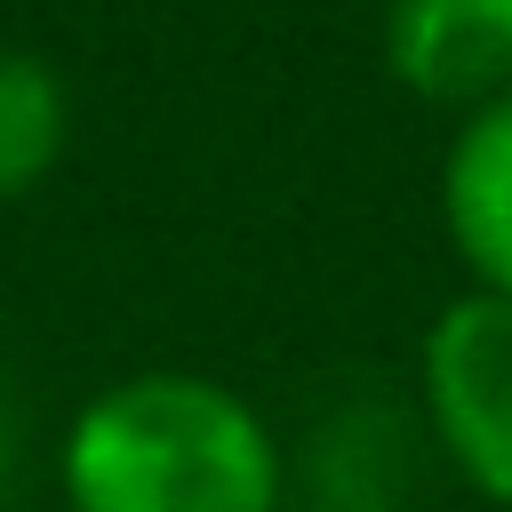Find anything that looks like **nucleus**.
I'll use <instances>...</instances> for the list:
<instances>
[{
  "label": "nucleus",
  "instance_id": "6",
  "mask_svg": "<svg viewBox=\"0 0 512 512\" xmlns=\"http://www.w3.org/2000/svg\"><path fill=\"white\" fill-rule=\"evenodd\" d=\"M72 152V80L40 48H0V200H32Z\"/></svg>",
  "mask_w": 512,
  "mask_h": 512
},
{
  "label": "nucleus",
  "instance_id": "1",
  "mask_svg": "<svg viewBox=\"0 0 512 512\" xmlns=\"http://www.w3.org/2000/svg\"><path fill=\"white\" fill-rule=\"evenodd\" d=\"M64 512H288V440L248 392L136 368L64 424Z\"/></svg>",
  "mask_w": 512,
  "mask_h": 512
},
{
  "label": "nucleus",
  "instance_id": "7",
  "mask_svg": "<svg viewBox=\"0 0 512 512\" xmlns=\"http://www.w3.org/2000/svg\"><path fill=\"white\" fill-rule=\"evenodd\" d=\"M8 464H16V408H8V384H0V480H8Z\"/></svg>",
  "mask_w": 512,
  "mask_h": 512
},
{
  "label": "nucleus",
  "instance_id": "2",
  "mask_svg": "<svg viewBox=\"0 0 512 512\" xmlns=\"http://www.w3.org/2000/svg\"><path fill=\"white\" fill-rule=\"evenodd\" d=\"M416 424L480 504L512 512V296L464 288L424 320Z\"/></svg>",
  "mask_w": 512,
  "mask_h": 512
},
{
  "label": "nucleus",
  "instance_id": "3",
  "mask_svg": "<svg viewBox=\"0 0 512 512\" xmlns=\"http://www.w3.org/2000/svg\"><path fill=\"white\" fill-rule=\"evenodd\" d=\"M384 72L424 112H480L512 96V0H384Z\"/></svg>",
  "mask_w": 512,
  "mask_h": 512
},
{
  "label": "nucleus",
  "instance_id": "5",
  "mask_svg": "<svg viewBox=\"0 0 512 512\" xmlns=\"http://www.w3.org/2000/svg\"><path fill=\"white\" fill-rule=\"evenodd\" d=\"M440 232L472 288L512 296V96L464 112L440 152Z\"/></svg>",
  "mask_w": 512,
  "mask_h": 512
},
{
  "label": "nucleus",
  "instance_id": "4",
  "mask_svg": "<svg viewBox=\"0 0 512 512\" xmlns=\"http://www.w3.org/2000/svg\"><path fill=\"white\" fill-rule=\"evenodd\" d=\"M408 480H416V416L376 392L312 416V432L288 448L296 512H400Z\"/></svg>",
  "mask_w": 512,
  "mask_h": 512
}]
</instances>
